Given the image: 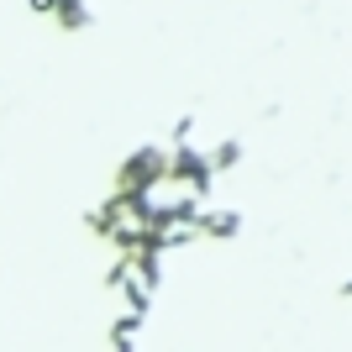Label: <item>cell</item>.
<instances>
[{"label":"cell","instance_id":"2","mask_svg":"<svg viewBox=\"0 0 352 352\" xmlns=\"http://www.w3.org/2000/svg\"><path fill=\"white\" fill-rule=\"evenodd\" d=\"M337 294H342V300H352V279H347V284H342V289H337Z\"/></svg>","mask_w":352,"mask_h":352},{"label":"cell","instance_id":"1","mask_svg":"<svg viewBox=\"0 0 352 352\" xmlns=\"http://www.w3.org/2000/svg\"><path fill=\"white\" fill-rule=\"evenodd\" d=\"M32 11L37 16H47L58 32H85L89 21H95V11H89V0H32Z\"/></svg>","mask_w":352,"mask_h":352}]
</instances>
